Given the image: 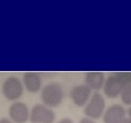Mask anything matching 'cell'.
<instances>
[{
    "mask_svg": "<svg viewBox=\"0 0 131 123\" xmlns=\"http://www.w3.org/2000/svg\"><path fill=\"white\" fill-rule=\"evenodd\" d=\"M127 114H128L129 118L131 119V107H129L128 109H127Z\"/></svg>",
    "mask_w": 131,
    "mask_h": 123,
    "instance_id": "2e32d148",
    "label": "cell"
},
{
    "mask_svg": "<svg viewBox=\"0 0 131 123\" xmlns=\"http://www.w3.org/2000/svg\"><path fill=\"white\" fill-rule=\"evenodd\" d=\"M57 123H74V122L71 119H69V118H64V119H60Z\"/></svg>",
    "mask_w": 131,
    "mask_h": 123,
    "instance_id": "4fadbf2b",
    "label": "cell"
},
{
    "mask_svg": "<svg viewBox=\"0 0 131 123\" xmlns=\"http://www.w3.org/2000/svg\"><path fill=\"white\" fill-rule=\"evenodd\" d=\"M23 82L27 91L31 93H37L41 89L42 79L38 73L36 72H26L23 75Z\"/></svg>",
    "mask_w": 131,
    "mask_h": 123,
    "instance_id": "9c48e42d",
    "label": "cell"
},
{
    "mask_svg": "<svg viewBox=\"0 0 131 123\" xmlns=\"http://www.w3.org/2000/svg\"><path fill=\"white\" fill-rule=\"evenodd\" d=\"M128 85H131V72H114L106 79L103 90L107 98H116Z\"/></svg>",
    "mask_w": 131,
    "mask_h": 123,
    "instance_id": "6da1fadb",
    "label": "cell"
},
{
    "mask_svg": "<svg viewBox=\"0 0 131 123\" xmlns=\"http://www.w3.org/2000/svg\"><path fill=\"white\" fill-rule=\"evenodd\" d=\"M8 114L15 123H26L29 119L30 116L28 107L20 101L14 102L9 107Z\"/></svg>",
    "mask_w": 131,
    "mask_h": 123,
    "instance_id": "8992f818",
    "label": "cell"
},
{
    "mask_svg": "<svg viewBox=\"0 0 131 123\" xmlns=\"http://www.w3.org/2000/svg\"><path fill=\"white\" fill-rule=\"evenodd\" d=\"M120 98L121 101L124 104L131 107V85H128L123 89L122 93L120 95Z\"/></svg>",
    "mask_w": 131,
    "mask_h": 123,
    "instance_id": "8fae6325",
    "label": "cell"
},
{
    "mask_svg": "<svg viewBox=\"0 0 131 123\" xmlns=\"http://www.w3.org/2000/svg\"><path fill=\"white\" fill-rule=\"evenodd\" d=\"M79 123H96V122H95V121L93 120V119H89V118L85 117V118H82V119H80Z\"/></svg>",
    "mask_w": 131,
    "mask_h": 123,
    "instance_id": "7c38bea8",
    "label": "cell"
},
{
    "mask_svg": "<svg viewBox=\"0 0 131 123\" xmlns=\"http://www.w3.org/2000/svg\"><path fill=\"white\" fill-rule=\"evenodd\" d=\"M2 91L6 99L11 101L17 100L23 96L24 86L18 78L9 77L3 83Z\"/></svg>",
    "mask_w": 131,
    "mask_h": 123,
    "instance_id": "277c9868",
    "label": "cell"
},
{
    "mask_svg": "<svg viewBox=\"0 0 131 123\" xmlns=\"http://www.w3.org/2000/svg\"><path fill=\"white\" fill-rule=\"evenodd\" d=\"M92 96V90L86 84L78 85L72 88L70 97L73 103L78 107H84L88 104Z\"/></svg>",
    "mask_w": 131,
    "mask_h": 123,
    "instance_id": "52a82bcc",
    "label": "cell"
},
{
    "mask_svg": "<svg viewBox=\"0 0 131 123\" xmlns=\"http://www.w3.org/2000/svg\"><path fill=\"white\" fill-rule=\"evenodd\" d=\"M106 81L105 74L102 72H88L85 76L86 85L91 90H100Z\"/></svg>",
    "mask_w": 131,
    "mask_h": 123,
    "instance_id": "30bf717a",
    "label": "cell"
},
{
    "mask_svg": "<svg viewBox=\"0 0 131 123\" xmlns=\"http://www.w3.org/2000/svg\"><path fill=\"white\" fill-rule=\"evenodd\" d=\"M120 123H131V119H130V118H129V117H128V118L126 117L125 119H123V120L121 121Z\"/></svg>",
    "mask_w": 131,
    "mask_h": 123,
    "instance_id": "9a60e30c",
    "label": "cell"
},
{
    "mask_svg": "<svg viewBox=\"0 0 131 123\" xmlns=\"http://www.w3.org/2000/svg\"><path fill=\"white\" fill-rule=\"evenodd\" d=\"M106 110V102L103 96L98 92H95L91 96L88 104L85 106L84 113L86 118L91 119H100Z\"/></svg>",
    "mask_w": 131,
    "mask_h": 123,
    "instance_id": "3957f363",
    "label": "cell"
},
{
    "mask_svg": "<svg viewBox=\"0 0 131 123\" xmlns=\"http://www.w3.org/2000/svg\"><path fill=\"white\" fill-rule=\"evenodd\" d=\"M126 118V109L121 104H113L103 114L104 123H120Z\"/></svg>",
    "mask_w": 131,
    "mask_h": 123,
    "instance_id": "ba28073f",
    "label": "cell"
},
{
    "mask_svg": "<svg viewBox=\"0 0 131 123\" xmlns=\"http://www.w3.org/2000/svg\"><path fill=\"white\" fill-rule=\"evenodd\" d=\"M40 97L44 105L49 108H56L63 101L64 90L59 83H49L42 88Z\"/></svg>",
    "mask_w": 131,
    "mask_h": 123,
    "instance_id": "7a4b0ae2",
    "label": "cell"
},
{
    "mask_svg": "<svg viewBox=\"0 0 131 123\" xmlns=\"http://www.w3.org/2000/svg\"><path fill=\"white\" fill-rule=\"evenodd\" d=\"M29 119L32 123H54L56 114L51 108L38 103L31 109Z\"/></svg>",
    "mask_w": 131,
    "mask_h": 123,
    "instance_id": "5b68a950",
    "label": "cell"
},
{
    "mask_svg": "<svg viewBox=\"0 0 131 123\" xmlns=\"http://www.w3.org/2000/svg\"><path fill=\"white\" fill-rule=\"evenodd\" d=\"M0 123H14L12 120L10 119H6V118H2V119H0Z\"/></svg>",
    "mask_w": 131,
    "mask_h": 123,
    "instance_id": "5bb4252c",
    "label": "cell"
}]
</instances>
